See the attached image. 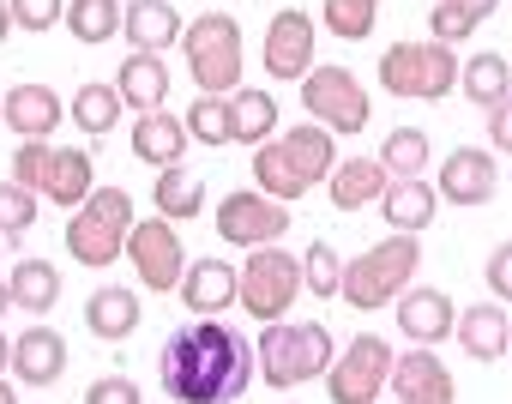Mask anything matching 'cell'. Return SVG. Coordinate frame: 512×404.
<instances>
[{
  "instance_id": "4fadbf2b",
  "label": "cell",
  "mask_w": 512,
  "mask_h": 404,
  "mask_svg": "<svg viewBox=\"0 0 512 404\" xmlns=\"http://www.w3.org/2000/svg\"><path fill=\"white\" fill-rule=\"evenodd\" d=\"M494 187H500V163L482 151V145H458L446 163H440V199L446 206H488L494 199Z\"/></svg>"
},
{
  "instance_id": "e0dca14e",
  "label": "cell",
  "mask_w": 512,
  "mask_h": 404,
  "mask_svg": "<svg viewBox=\"0 0 512 404\" xmlns=\"http://www.w3.org/2000/svg\"><path fill=\"white\" fill-rule=\"evenodd\" d=\"M452 326H458V308H452L446 290H434V284H410V290L398 296V332H404L410 344H440Z\"/></svg>"
},
{
  "instance_id": "d590c367",
  "label": "cell",
  "mask_w": 512,
  "mask_h": 404,
  "mask_svg": "<svg viewBox=\"0 0 512 404\" xmlns=\"http://www.w3.org/2000/svg\"><path fill=\"white\" fill-rule=\"evenodd\" d=\"M374 7H380V0H326L320 13H326V31H332V37L362 43V37H374V19H380Z\"/></svg>"
},
{
  "instance_id": "484cf974",
  "label": "cell",
  "mask_w": 512,
  "mask_h": 404,
  "mask_svg": "<svg viewBox=\"0 0 512 404\" xmlns=\"http://www.w3.org/2000/svg\"><path fill=\"white\" fill-rule=\"evenodd\" d=\"M181 151H187V121H175L169 109H151L133 121V157L139 163L169 169V163H181Z\"/></svg>"
},
{
  "instance_id": "ee69618b",
  "label": "cell",
  "mask_w": 512,
  "mask_h": 404,
  "mask_svg": "<svg viewBox=\"0 0 512 404\" xmlns=\"http://www.w3.org/2000/svg\"><path fill=\"white\" fill-rule=\"evenodd\" d=\"M482 115H488V145L512 157V97H500V103H494V109H482Z\"/></svg>"
},
{
  "instance_id": "d6a6232c",
  "label": "cell",
  "mask_w": 512,
  "mask_h": 404,
  "mask_svg": "<svg viewBox=\"0 0 512 404\" xmlns=\"http://www.w3.org/2000/svg\"><path fill=\"white\" fill-rule=\"evenodd\" d=\"M380 163H386L392 181L422 175V169H428V133H422V127H392L386 145H380Z\"/></svg>"
},
{
  "instance_id": "d6986e66",
  "label": "cell",
  "mask_w": 512,
  "mask_h": 404,
  "mask_svg": "<svg viewBox=\"0 0 512 404\" xmlns=\"http://www.w3.org/2000/svg\"><path fill=\"white\" fill-rule=\"evenodd\" d=\"M13 374L25 386H55L67 374V338L55 326H25L13 338Z\"/></svg>"
},
{
  "instance_id": "836d02e7",
  "label": "cell",
  "mask_w": 512,
  "mask_h": 404,
  "mask_svg": "<svg viewBox=\"0 0 512 404\" xmlns=\"http://www.w3.org/2000/svg\"><path fill=\"white\" fill-rule=\"evenodd\" d=\"M121 109H127V103H121V91H115V85H79L67 115H73L85 133H109V127L121 121Z\"/></svg>"
},
{
  "instance_id": "8d00e7d4",
  "label": "cell",
  "mask_w": 512,
  "mask_h": 404,
  "mask_svg": "<svg viewBox=\"0 0 512 404\" xmlns=\"http://www.w3.org/2000/svg\"><path fill=\"white\" fill-rule=\"evenodd\" d=\"M338 284H344V254H338L332 242H314V248L302 254V290L338 296Z\"/></svg>"
},
{
  "instance_id": "f6af8a7d",
  "label": "cell",
  "mask_w": 512,
  "mask_h": 404,
  "mask_svg": "<svg viewBox=\"0 0 512 404\" xmlns=\"http://www.w3.org/2000/svg\"><path fill=\"white\" fill-rule=\"evenodd\" d=\"M452 7H458V13H470V19H476V25H482V19H488V13H494V7H500V0H452Z\"/></svg>"
},
{
  "instance_id": "603a6c76",
  "label": "cell",
  "mask_w": 512,
  "mask_h": 404,
  "mask_svg": "<svg viewBox=\"0 0 512 404\" xmlns=\"http://www.w3.org/2000/svg\"><path fill=\"white\" fill-rule=\"evenodd\" d=\"M386 163L380 157H344L332 175H326V187H332V206L338 212H362V206H380V193H386Z\"/></svg>"
},
{
  "instance_id": "c3c4849f",
  "label": "cell",
  "mask_w": 512,
  "mask_h": 404,
  "mask_svg": "<svg viewBox=\"0 0 512 404\" xmlns=\"http://www.w3.org/2000/svg\"><path fill=\"white\" fill-rule=\"evenodd\" d=\"M0 404H19V392H13V380L0 374Z\"/></svg>"
},
{
  "instance_id": "30bf717a",
  "label": "cell",
  "mask_w": 512,
  "mask_h": 404,
  "mask_svg": "<svg viewBox=\"0 0 512 404\" xmlns=\"http://www.w3.org/2000/svg\"><path fill=\"white\" fill-rule=\"evenodd\" d=\"M302 109L326 133H362L368 115H374V103H368V91H362V79L350 67H314L302 79Z\"/></svg>"
},
{
  "instance_id": "2e32d148",
  "label": "cell",
  "mask_w": 512,
  "mask_h": 404,
  "mask_svg": "<svg viewBox=\"0 0 512 404\" xmlns=\"http://www.w3.org/2000/svg\"><path fill=\"white\" fill-rule=\"evenodd\" d=\"M181 302L199 320H217L223 308H241V272L229 260H193L187 278H181Z\"/></svg>"
},
{
  "instance_id": "83f0119b",
  "label": "cell",
  "mask_w": 512,
  "mask_h": 404,
  "mask_svg": "<svg viewBox=\"0 0 512 404\" xmlns=\"http://www.w3.org/2000/svg\"><path fill=\"white\" fill-rule=\"evenodd\" d=\"M151 206H157V218L187 224V218H199V212H205V181H199L187 163H169V169H157V193H151Z\"/></svg>"
},
{
  "instance_id": "9a60e30c",
  "label": "cell",
  "mask_w": 512,
  "mask_h": 404,
  "mask_svg": "<svg viewBox=\"0 0 512 404\" xmlns=\"http://www.w3.org/2000/svg\"><path fill=\"white\" fill-rule=\"evenodd\" d=\"M386 386H392L398 404H452L458 398V386H452V374H446V362L434 350H404L392 362V380Z\"/></svg>"
},
{
  "instance_id": "60d3db41",
  "label": "cell",
  "mask_w": 512,
  "mask_h": 404,
  "mask_svg": "<svg viewBox=\"0 0 512 404\" xmlns=\"http://www.w3.org/2000/svg\"><path fill=\"white\" fill-rule=\"evenodd\" d=\"M428 31H434V43H446V49H452V43L476 37V19H470V13H458L452 0H440V7L428 13Z\"/></svg>"
},
{
  "instance_id": "4dcf8cb0",
  "label": "cell",
  "mask_w": 512,
  "mask_h": 404,
  "mask_svg": "<svg viewBox=\"0 0 512 404\" xmlns=\"http://www.w3.org/2000/svg\"><path fill=\"white\" fill-rule=\"evenodd\" d=\"M229 121H235V139L260 151L266 139H278V103L272 91H235L229 97Z\"/></svg>"
},
{
  "instance_id": "7bdbcfd3",
  "label": "cell",
  "mask_w": 512,
  "mask_h": 404,
  "mask_svg": "<svg viewBox=\"0 0 512 404\" xmlns=\"http://www.w3.org/2000/svg\"><path fill=\"white\" fill-rule=\"evenodd\" d=\"M482 278H488V290H494V302H512V242H500V248L488 254V266H482Z\"/></svg>"
},
{
  "instance_id": "7402d4cb",
  "label": "cell",
  "mask_w": 512,
  "mask_h": 404,
  "mask_svg": "<svg viewBox=\"0 0 512 404\" xmlns=\"http://www.w3.org/2000/svg\"><path fill=\"white\" fill-rule=\"evenodd\" d=\"M380 212H386V224H392L398 236H422V230L434 224V212H440V193H434L422 175H410V181H386Z\"/></svg>"
},
{
  "instance_id": "277c9868",
  "label": "cell",
  "mask_w": 512,
  "mask_h": 404,
  "mask_svg": "<svg viewBox=\"0 0 512 404\" xmlns=\"http://www.w3.org/2000/svg\"><path fill=\"white\" fill-rule=\"evenodd\" d=\"M133 193L127 187H97L85 206L73 212V224H67V254L79 260V266H91V272H103V266H115L121 254H127V236H133Z\"/></svg>"
},
{
  "instance_id": "9c48e42d",
  "label": "cell",
  "mask_w": 512,
  "mask_h": 404,
  "mask_svg": "<svg viewBox=\"0 0 512 404\" xmlns=\"http://www.w3.org/2000/svg\"><path fill=\"white\" fill-rule=\"evenodd\" d=\"M392 344L380 338V332H362V338H350L338 356H332V368H326V398L332 404H374L380 392H386V380H392Z\"/></svg>"
},
{
  "instance_id": "44dd1931",
  "label": "cell",
  "mask_w": 512,
  "mask_h": 404,
  "mask_svg": "<svg viewBox=\"0 0 512 404\" xmlns=\"http://www.w3.org/2000/svg\"><path fill=\"white\" fill-rule=\"evenodd\" d=\"M43 199H55V206H85V199L97 193V169H91V151H73V145H55L49 151V169H43Z\"/></svg>"
},
{
  "instance_id": "ab89813d",
  "label": "cell",
  "mask_w": 512,
  "mask_h": 404,
  "mask_svg": "<svg viewBox=\"0 0 512 404\" xmlns=\"http://www.w3.org/2000/svg\"><path fill=\"white\" fill-rule=\"evenodd\" d=\"M19 31H55L67 19V0H7Z\"/></svg>"
},
{
  "instance_id": "681fc988",
  "label": "cell",
  "mask_w": 512,
  "mask_h": 404,
  "mask_svg": "<svg viewBox=\"0 0 512 404\" xmlns=\"http://www.w3.org/2000/svg\"><path fill=\"white\" fill-rule=\"evenodd\" d=\"M13 308V290H7V278H0V314H7Z\"/></svg>"
},
{
  "instance_id": "8992f818",
  "label": "cell",
  "mask_w": 512,
  "mask_h": 404,
  "mask_svg": "<svg viewBox=\"0 0 512 404\" xmlns=\"http://www.w3.org/2000/svg\"><path fill=\"white\" fill-rule=\"evenodd\" d=\"M181 55H187V73L205 97H235L241 91V25L229 13H199L181 31Z\"/></svg>"
},
{
  "instance_id": "1f68e13d",
  "label": "cell",
  "mask_w": 512,
  "mask_h": 404,
  "mask_svg": "<svg viewBox=\"0 0 512 404\" xmlns=\"http://www.w3.org/2000/svg\"><path fill=\"white\" fill-rule=\"evenodd\" d=\"M121 19H127V7L121 0H67V31L79 37V43H109L115 31H121Z\"/></svg>"
},
{
  "instance_id": "5bb4252c",
  "label": "cell",
  "mask_w": 512,
  "mask_h": 404,
  "mask_svg": "<svg viewBox=\"0 0 512 404\" xmlns=\"http://www.w3.org/2000/svg\"><path fill=\"white\" fill-rule=\"evenodd\" d=\"M266 73L272 79H308L314 73V19L284 7L266 25Z\"/></svg>"
},
{
  "instance_id": "bcb514c9",
  "label": "cell",
  "mask_w": 512,
  "mask_h": 404,
  "mask_svg": "<svg viewBox=\"0 0 512 404\" xmlns=\"http://www.w3.org/2000/svg\"><path fill=\"white\" fill-rule=\"evenodd\" d=\"M7 31H13V7L0 0V43H7Z\"/></svg>"
},
{
  "instance_id": "ac0fdd59",
  "label": "cell",
  "mask_w": 512,
  "mask_h": 404,
  "mask_svg": "<svg viewBox=\"0 0 512 404\" xmlns=\"http://www.w3.org/2000/svg\"><path fill=\"white\" fill-rule=\"evenodd\" d=\"M0 121H7L19 139H49L67 121V103L49 85H13L7 97H0Z\"/></svg>"
},
{
  "instance_id": "5b68a950",
  "label": "cell",
  "mask_w": 512,
  "mask_h": 404,
  "mask_svg": "<svg viewBox=\"0 0 512 404\" xmlns=\"http://www.w3.org/2000/svg\"><path fill=\"white\" fill-rule=\"evenodd\" d=\"M253 356H260L266 386L290 392V386H302V380H320L338 350H332V332H326L320 320H302V326L272 320V326L260 332V344H253Z\"/></svg>"
},
{
  "instance_id": "b9f144b4",
  "label": "cell",
  "mask_w": 512,
  "mask_h": 404,
  "mask_svg": "<svg viewBox=\"0 0 512 404\" xmlns=\"http://www.w3.org/2000/svg\"><path fill=\"white\" fill-rule=\"evenodd\" d=\"M85 404H139V386L127 374H103V380L85 386Z\"/></svg>"
},
{
  "instance_id": "6da1fadb",
  "label": "cell",
  "mask_w": 512,
  "mask_h": 404,
  "mask_svg": "<svg viewBox=\"0 0 512 404\" xmlns=\"http://www.w3.org/2000/svg\"><path fill=\"white\" fill-rule=\"evenodd\" d=\"M253 368H260L253 344L223 320H193V326L169 332V344L157 356V380L175 404H229L247 392Z\"/></svg>"
},
{
  "instance_id": "f35d334b",
  "label": "cell",
  "mask_w": 512,
  "mask_h": 404,
  "mask_svg": "<svg viewBox=\"0 0 512 404\" xmlns=\"http://www.w3.org/2000/svg\"><path fill=\"white\" fill-rule=\"evenodd\" d=\"M49 151H55L49 139H19V151H13V181L37 193V187H43V169H49Z\"/></svg>"
},
{
  "instance_id": "d4e9b609",
  "label": "cell",
  "mask_w": 512,
  "mask_h": 404,
  "mask_svg": "<svg viewBox=\"0 0 512 404\" xmlns=\"http://www.w3.org/2000/svg\"><path fill=\"white\" fill-rule=\"evenodd\" d=\"M115 91H121V103H127V109H139V115L163 109V103H169V61H157V55H139V49H133V55L121 61Z\"/></svg>"
},
{
  "instance_id": "f1b7e54d",
  "label": "cell",
  "mask_w": 512,
  "mask_h": 404,
  "mask_svg": "<svg viewBox=\"0 0 512 404\" xmlns=\"http://www.w3.org/2000/svg\"><path fill=\"white\" fill-rule=\"evenodd\" d=\"M7 290H13V308H25V314H49V308L61 302V272H55L49 260H37V254H25V260L13 266V278H7Z\"/></svg>"
},
{
  "instance_id": "52a82bcc",
  "label": "cell",
  "mask_w": 512,
  "mask_h": 404,
  "mask_svg": "<svg viewBox=\"0 0 512 404\" xmlns=\"http://www.w3.org/2000/svg\"><path fill=\"white\" fill-rule=\"evenodd\" d=\"M458 55L446 49V43H392L386 55H380V85L392 91V97H410V103H440L452 85H458Z\"/></svg>"
},
{
  "instance_id": "8fae6325",
  "label": "cell",
  "mask_w": 512,
  "mask_h": 404,
  "mask_svg": "<svg viewBox=\"0 0 512 404\" xmlns=\"http://www.w3.org/2000/svg\"><path fill=\"white\" fill-rule=\"evenodd\" d=\"M284 230H290V206L272 199V193H260V187L253 193L241 187L217 206V236L229 248H272V242H284Z\"/></svg>"
},
{
  "instance_id": "e575fe53",
  "label": "cell",
  "mask_w": 512,
  "mask_h": 404,
  "mask_svg": "<svg viewBox=\"0 0 512 404\" xmlns=\"http://www.w3.org/2000/svg\"><path fill=\"white\" fill-rule=\"evenodd\" d=\"M187 139H199V145H229V139H235L229 97H205V91H199V103L187 109Z\"/></svg>"
},
{
  "instance_id": "cb8c5ba5",
  "label": "cell",
  "mask_w": 512,
  "mask_h": 404,
  "mask_svg": "<svg viewBox=\"0 0 512 404\" xmlns=\"http://www.w3.org/2000/svg\"><path fill=\"white\" fill-rule=\"evenodd\" d=\"M121 31H127V43L139 49V55H163V49H175L181 43V13L169 7V0H133L127 7V19H121Z\"/></svg>"
},
{
  "instance_id": "7c38bea8",
  "label": "cell",
  "mask_w": 512,
  "mask_h": 404,
  "mask_svg": "<svg viewBox=\"0 0 512 404\" xmlns=\"http://www.w3.org/2000/svg\"><path fill=\"white\" fill-rule=\"evenodd\" d=\"M127 260H133L139 284L157 290V296L181 290V278H187V248H181V236H175L169 218H145V224H133V236H127Z\"/></svg>"
},
{
  "instance_id": "4316f807",
  "label": "cell",
  "mask_w": 512,
  "mask_h": 404,
  "mask_svg": "<svg viewBox=\"0 0 512 404\" xmlns=\"http://www.w3.org/2000/svg\"><path fill=\"white\" fill-rule=\"evenodd\" d=\"M139 296L133 290H121V284H103V290H91V302H85V326L97 332V338H133L139 332Z\"/></svg>"
},
{
  "instance_id": "3957f363",
  "label": "cell",
  "mask_w": 512,
  "mask_h": 404,
  "mask_svg": "<svg viewBox=\"0 0 512 404\" xmlns=\"http://www.w3.org/2000/svg\"><path fill=\"white\" fill-rule=\"evenodd\" d=\"M416 266H422V248H416V236H386V242H374L368 254H356L350 266H344V284H338V296L350 302V308H392L410 284H416Z\"/></svg>"
},
{
  "instance_id": "7a4b0ae2",
  "label": "cell",
  "mask_w": 512,
  "mask_h": 404,
  "mask_svg": "<svg viewBox=\"0 0 512 404\" xmlns=\"http://www.w3.org/2000/svg\"><path fill=\"white\" fill-rule=\"evenodd\" d=\"M338 133H326L320 121H302V127H290V133H278V139H266L260 151H253V181H260V193H272V199H302L314 181H326L332 169H338V145H332Z\"/></svg>"
},
{
  "instance_id": "ffe728a7",
  "label": "cell",
  "mask_w": 512,
  "mask_h": 404,
  "mask_svg": "<svg viewBox=\"0 0 512 404\" xmlns=\"http://www.w3.org/2000/svg\"><path fill=\"white\" fill-rule=\"evenodd\" d=\"M458 350L464 356H476V362H494V356H506L512 350V320H506V308L500 302H470L464 314H458Z\"/></svg>"
},
{
  "instance_id": "74e56055",
  "label": "cell",
  "mask_w": 512,
  "mask_h": 404,
  "mask_svg": "<svg viewBox=\"0 0 512 404\" xmlns=\"http://www.w3.org/2000/svg\"><path fill=\"white\" fill-rule=\"evenodd\" d=\"M31 224H37V193H31V187H19V181L7 175V181H0V236L19 242Z\"/></svg>"
},
{
  "instance_id": "f546056e",
  "label": "cell",
  "mask_w": 512,
  "mask_h": 404,
  "mask_svg": "<svg viewBox=\"0 0 512 404\" xmlns=\"http://www.w3.org/2000/svg\"><path fill=\"white\" fill-rule=\"evenodd\" d=\"M458 91L476 103V109H494L500 97H512V67H506V55H470L464 67H458Z\"/></svg>"
},
{
  "instance_id": "7dc6e473",
  "label": "cell",
  "mask_w": 512,
  "mask_h": 404,
  "mask_svg": "<svg viewBox=\"0 0 512 404\" xmlns=\"http://www.w3.org/2000/svg\"><path fill=\"white\" fill-rule=\"evenodd\" d=\"M13 368V344H7V332H0V374Z\"/></svg>"
},
{
  "instance_id": "ba28073f",
  "label": "cell",
  "mask_w": 512,
  "mask_h": 404,
  "mask_svg": "<svg viewBox=\"0 0 512 404\" xmlns=\"http://www.w3.org/2000/svg\"><path fill=\"white\" fill-rule=\"evenodd\" d=\"M296 296H302V260L296 254H284L278 242L247 254V266H241V308L253 320H266V326L284 320L296 308Z\"/></svg>"
}]
</instances>
